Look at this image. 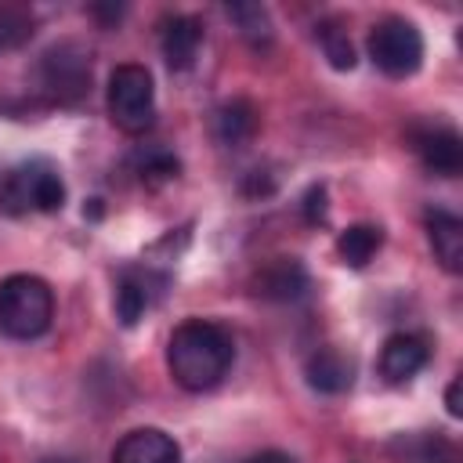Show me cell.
I'll use <instances>...</instances> for the list:
<instances>
[{"mask_svg": "<svg viewBox=\"0 0 463 463\" xmlns=\"http://www.w3.org/2000/svg\"><path fill=\"white\" fill-rule=\"evenodd\" d=\"M181 170L177 156H170L166 148H148L141 159H137V174L145 184H163V181H174Z\"/></svg>", "mask_w": 463, "mask_h": 463, "instance_id": "cell-19", "label": "cell"}, {"mask_svg": "<svg viewBox=\"0 0 463 463\" xmlns=\"http://www.w3.org/2000/svg\"><path fill=\"white\" fill-rule=\"evenodd\" d=\"M159 51L174 72L192 69L203 51V22L192 14H170L159 29Z\"/></svg>", "mask_w": 463, "mask_h": 463, "instance_id": "cell-11", "label": "cell"}, {"mask_svg": "<svg viewBox=\"0 0 463 463\" xmlns=\"http://www.w3.org/2000/svg\"><path fill=\"white\" fill-rule=\"evenodd\" d=\"M380 242H383V232H380L376 224H351L347 232H340L336 253H340V260H344L347 268H365V264L376 257Z\"/></svg>", "mask_w": 463, "mask_h": 463, "instance_id": "cell-16", "label": "cell"}, {"mask_svg": "<svg viewBox=\"0 0 463 463\" xmlns=\"http://www.w3.org/2000/svg\"><path fill=\"white\" fill-rule=\"evenodd\" d=\"M369 58L383 76H412L423 61V36L409 18H383L369 33Z\"/></svg>", "mask_w": 463, "mask_h": 463, "instance_id": "cell-5", "label": "cell"}, {"mask_svg": "<svg viewBox=\"0 0 463 463\" xmlns=\"http://www.w3.org/2000/svg\"><path fill=\"white\" fill-rule=\"evenodd\" d=\"M430 358V347L416 333H391L380 347V376L387 383H405L412 380Z\"/></svg>", "mask_w": 463, "mask_h": 463, "instance_id": "cell-9", "label": "cell"}, {"mask_svg": "<svg viewBox=\"0 0 463 463\" xmlns=\"http://www.w3.org/2000/svg\"><path fill=\"white\" fill-rule=\"evenodd\" d=\"M409 141H412L420 163H423L430 174H438V177H456V174L463 170V141H459V134H456L452 127H441V123H434V127H416V130L409 134Z\"/></svg>", "mask_w": 463, "mask_h": 463, "instance_id": "cell-7", "label": "cell"}, {"mask_svg": "<svg viewBox=\"0 0 463 463\" xmlns=\"http://www.w3.org/2000/svg\"><path fill=\"white\" fill-rule=\"evenodd\" d=\"M445 405H449V416H463V405H459V376L449 383V391H445Z\"/></svg>", "mask_w": 463, "mask_h": 463, "instance_id": "cell-23", "label": "cell"}, {"mask_svg": "<svg viewBox=\"0 0 463 463\" xmlns=\"http://www.w3.org/2000/svg\"><path fill=\"white\" fill-rule=\"evenodd\" d=\"M246 463H297V459H293V456H286V452H279V449H268V452L250 456Z\"/></svg>", "mask_w": 463, "mask_h": 463, "instance_id": "cell-24", "label": "cell"}, {"mask_svg": "<svg viewBox=\"0 0 463 463\" xmlns=\"http://www.w3.org/2000/svg\"><path fill=\"white\" fill-rule=\"evenodd\" d=\"M257 293L268 300H297L307 293V271L297 257H275L257 275Z\"/></svg>", "mask_w": 463, "mask_h": 463, "instance_id": "cell-13", "label": "cell"}, {"mask_svg": "<svg viewBox=\"0 0 463 463\" xmlns=\"http://www.w3.org/2000/svg\"><path fill=\"white\" fill-rule=\"evenodd\" d=\"M54 293L40 275H7L0 282V333L11 340H36L51 329Z\"/></svg>", "mask_w": 463, "mask_h": 463, "instance_id": "cell-2", "label": "cell"}, {"mask_svg": "<svg viewBox=\"0 0 463 463\" xmlns=\"http://www.w3.org/2000/svg\"><path fill=\"white\" fill-rule=\"evenodd\" d=\"M235 362L232 333L210 318H188L170 333L166 344V365L177 387L203 394L213 391Z\"/></svg>", "mask_w": 463, "mask_h": 463, "instance_id": "cell-1", "label": "cell"}, {"mask_svg": "<svg viewBox=\"0 0 463 463\" xmlns=\"http://www.w3.org/2000/svg\"><path fill=\"white\" fill-rule=\"evenodd\" d=\"M257 130V112L250 101L235 98V101H224L217 112H213V137L224 145V148H242Z\"/></svg>", "mask_w": 463, "mask_h": 463, "instance_id": "cell-15", "label": "cell"}, {"mask_svg": "<svg viewBox=\"0 0 463 463\" xmlns=\"http://www.w3.org/2000/svg\"><path fill=\"white\" fill-rule=\"evenodd\" d=\"M33 36V14L14 4H0V54L22 47Z\"/></svg>", "mask_w": 463, "mask_h": 463, "instance_id": "cell-17", "label": "cell"}, {"mask_svg": "<svg viewBox=\"0 0 463 463\" xmlns=\"http://www.w3.org/2000/svg\"><path fill=\"white\" fill-rule=\"evenodd\" d=\"M166 275H156L148 264L145 268H127L116 282V318L123 326H134L163 293Z\"/></svg>", "mask_w": 463, "mask_h": 463, "instance_id": "cell-8", "label": "cell"}, {"mask_svg": "<svg viewBox=\"0 0 463 463\" xmlns=\"http://www.w3.org/2000/svg\"><path fill=\"white\" fill-rule=\"evenodd\" d=\"M65 203V184L47 159H29L0 170V210L4 213H54Z\"/></svg>", "mask_w": 463, "mask_h": 463, "instance_id": "cell-3", "label": "cell"}, {"mask_svg": "<svg viewBox=\"0 0 463 463\" xmlns=\"http://www.w3.org/2000/svg\"><path fill=\"white\" fill-rule=\"evenodd\" d=\"M318 36H322V51H326L333 69H354V47H351V40H347V33L340 25L326 22L318 29Z\"/></svg>", "mask_w": 463, "mask_h": 463, "instance_id": "cell-21", "label": "cell"}, {"mask_svg": "<svg viewBox=\"0 0 463 463\" xmlns=\"http://www.w3.org/2000/svg\"><path fill=\"white\" fill-rule=\"evenodd\" d=\"M228 14H232V22L239 25V33L250 43L260 47V43L271 40V22H268V11L260 4H235V7H228Z\"/></svg>", "mask_w": 463, "mask_h": 463, "instance_id": "cell-18", "label": "cell"}, {"mask_svg": "<svg viewBox=\"0 0 463 463\" xmlns=\"http://www.w3.org/2000/svg\"><path fill=\"white\" fill-rule=\"evenodd\" d=\"M112 463H181V445L159 427H137L116 441Z\"/></svg>", "mask_w": 463, "mask_h": 463, "instance_id": "cell-10", "label": "cell"}, {"mask_svg": "<svg viewBox=\"0 0 463 463\" xmlns=\"http://www.w3.org/2000/svg\"><path fill=\"white\" fill-rule=\"evenodd\" d=\"M405 459L409 463H456V449L434 434L427 438H409L405 441Z\"/></svg>", "mask_w": 463, "mask_h": 463, "instance_id": "cell-20", "label": "cell"}, {"mask_svg": "<svg viewBox=\"0 0 463 463\" xmlns=\"http://www.w3.org/2000/svg\"><path fill=\"white\" fill-rule=\"evenodd\" d=\"M109 116L123 134H145L156 123L152 72L137 61H123L109 76Z\"/></svg>", "mask_w": 463, "mask_h": 463, "instance_id": "cell-4", "label": "cell"}, {"mask_svg": "<svg viewBox=\"0 0 463 463\" xmlns=\"http://www.w3.org/2000/svg\"><path fill=\"white\" fill-rule=\"evenodd\" d=\"M427 239L445 271H463V221L449 210H427Z\"/></svg>", "mask_w": 463, "mask_h": 463, "instance_id": "cell-12", "label": "cell"}, {"mask_svg": "<svg viewBox=\"0 0 463 463\" xmlns=\"http://www.w3.org/2000/svg\"><path fill=\"white\" fill-rule=\"evenodd\" d=\"M307 383L318 391V394H344L354 380V365L351 358H344L336 347H318L311 358H307Z\"/></svg>", "mask_w": 463, "mask_h": 463, "instance_id": "cell-14", "label": "cell"}, {"mask_svg": "<svg viewBox=\"0 0 463 463\" xmlns=\"http://www.w3.org/2000/svg\"><path fill=\"white\" fill-rule=\"evenodd\" d=\"M304 213H307L311 224L326 221V188H322V184H315V188L304 195Z\"/></svg>", "mask_w": 463, "mask_h": 463, "instance_id": "cell-22", "label": "cell"}, {"mask_svg": "<svg viewBox=\"0 0 463 463\" xmlns=\"http://www.w3.org/2000/svg\"><path fill=\"white\" fill-rule=\"evenodd\" d=\"M40 80H43V90L54 101L72 105L90 87V54L80 43H72V40L54 43L43 54V61H40Z\"/></svg>", "mask_w": 463, "mask_h": 463, "instance_id": "cell-6", "label": "cell"}]
</instances>
